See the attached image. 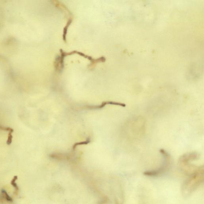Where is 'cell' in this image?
I'll return each instance as SVG.
<instances>
[{
  "mask_svg": "<svg viewBox=\"0 0 204 204\" xmlns=\"http://www.w3.org/2000/svg\"><path fill=\"white\" fill-rule=\"evenodd\" d=\"M188 176L181 188L183 195L185 197L191 195L203 182V166H200L197 171Z\"/></svg>",
  "mask_w": 204,
  "mask_h": 204,
  "instance_id": "6da1fadb",
  "label": "cell"
},
{
  "mask_svg": "<svg viewBox=\"0 0 204 204\" xmlns=\"http://www.w3.org/2000/svg\"><path fill=\"white\" fill-rule=\"evenodd\" d=\"M160 152L163 157V160L162 165L156 170L147 171L144 174L149 177H157L162 175L170 169L171 164V157L170 154L163 149H161Z\"/></svg>",
  "mask_w": 204,
  "mask_h": 204,
  "instance_id": "7a4b0ae2",
  "label": "cell"
},
{
  "mask_svg": "<svg viewBox=\"0 0 204 204\" xmlns=\"http://www.w3.org/2000/svg\"><path fill=\"white\" fill-rule=\"evenodd\" d=\"M107 104L111 105H115L119 106L122 107H125L126 104L124 103H120V102H113V101H104L102 102V104L99 105L97 106H84V109L88 110H97L99 109L104 108L106 105Z\"/></svg>",
  "mask_w": 204,
  "mask_h": 204,
  "instance_id": "3957f363",
  "label": "cell"
},
{
  "mask_svg": "<svg viewBox=\"0 0 204 204\" xmlns=\"http://www.w3.org/2000/svg\"><path fill=\"white\" fill-rule=\"evenodd\" d=\"M60 54H62V55L64 57L67 56H70L71 55L74 54H77L79 55L84 57V58H87L88 59V60H90L91 62H92L94 60V59H93L91 57L87 55L84 54L83 53L77 51H73L71 52H70L67 53L63 51L62 49H60Z\"/></svg>",
  "mask_w": 204,
  "mask_h": 204,
  "instance_id": "277c9868",
  "label": "cell"
},
{
  "mask_svg": "<svg viewBox=\"0 0 204 204\" xmlns=\"http://www.w3.org/2000/svg\"><path fill=\"white\" fill-rule=\"evenodd\" d=\"M54 65V67L55 68L56 71L59 73H61L63 71L64 67L61 64L60 56H58L56 58Z\"/></svg>",
  "mask_w": 204,
  "mask_h": 204,
  "instance_id": "5b68a950",
  "label": "cell"
},
{
  "mask_svg": "<svg viewBox=\"0 0 204 204\" xmlns=\"http://www.w3.org/2000/svg\"><path fill=\"white\" fill-rule=\"evenodd\" d=\"M73 19V17L69 18L66 25H65V27H64V29H63V41L65 42H66L67 41L66 36L67 34V31H68V28L69 27L70 25H71V24Z\"/></svg>",
  "mask_w": 204,
  "mask_h": 204,
  "instance_id": "8992f818",
  "label": "cell"
},
{
  "mask_svg": "<svg viewBox=\"0 0 204 204\" xmlns=\"http://www.w3.org/2000/svg\"><path fill=\"white\" fill-rule=\"evenodd\" d=\"M106 61V58L104 57H100L98 59H94L92 62H91L90 64L89 65V68L90 69H92L95 67L97 63L100 62H104Z\"/></svg>",
  "mask_w": 204,
  "mask_h": 204,
  "instance_id": "52a82bcc",
  "label": "cell"
},
{
  "mask_svg": "<svg viewBox=\"0 0 204 204\" xmlns=\"http://www.w3.org/2000/svg\"><path fill=\"white\" fill-rule=\"evenodd\" d=\"M91 142V139L89 138H88L85 141H81V142H77L73 145V150H75L76 147L78 146L83 145H87Z\"/></svg>",
  "mask_w": 204,
  "mask_h": 204,
  "instance_id": "ba28073f",
  "label": "cell"
},
{
  "mask_svg": "<svg viewBox=\"0 0 204 204\" xmlns=\"http://www.w3.org/2000/svg\"><path fill=\"white\" fill-rule=\"evenodd\" d=\"M12 133L11 132H9L8 135V139L7 141V144L8 145H10L11 144L12 142V139L13 138V136H12Z\"/></svg>",
  "mask_w": 204,
  "mask_h": 204,
  "instance_id": "9c48e42d",
  "label": "cell"
}]
</instances>
